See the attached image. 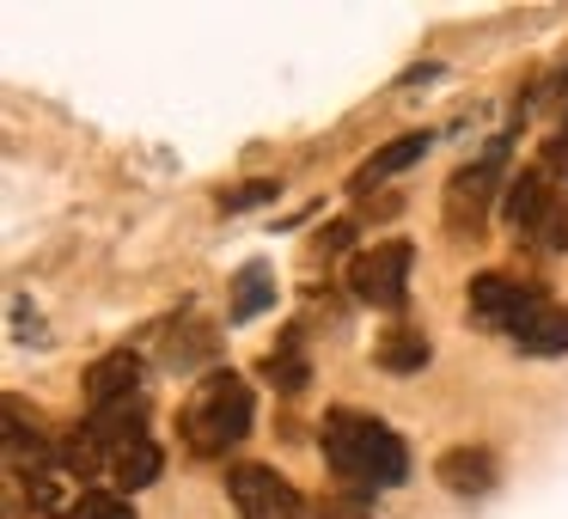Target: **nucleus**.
I'll list each match as a JSON object with an SVG mask.
<instances>
[{
    "mask_svg": "<svg viewBox=\"0 0 568 519\" xmlns=\"http://www.w3.org/2000/svg\"><path fill=\"white\" fill-rule=\"evenodd\" d=\"M318 519H367V513H361V495H355V501H324Z\"/></svg>",
    "mask_w": 568,
    "mask_h": 519,
    "instance_id": "6ab92c4d",
    "label": "nucleus"
},
{
    "mask_svg": "<svg viewBox=\"0 0 568 519\" xmlns=\"http://www.w3.org/2000/svg\"><path fill=\"white\" fill-rule=\"evenodd\" d=\"M270 299H275L270 269H263V263H245V269H239V282H233V324L257 318V312L270 306Z\"/></svg>",
    "mask_w": 568,
    "mask_h": 519,
    "instance_id": "ddd939ff",
    "label": "nucleus"
},
{
    "mask_svg": "<svg viewBox=\"0 0 568 519\" xmlns=\"http://www.w3.org/2000/svg\"><path fill=\"white\" fill-rule=\"evenodd\" d=\"M538 294H544V287L514 282V275L489 269V275H477V282H470V318L489 324V330H507V324H514V318H519V312H526Z\"/></svg>",
    "mask_w": 568,
    "mask_h": 519,
    "instance_id": "0eeeda50",
    "label": "nucleus"
},
{
    "mask_svg": "<svg viewBox=\"0 0 568 519\" xmlns=\"http://www.w3.org/2000/svg\"><path fill=\"white\" fill-rule=\"evenodd\" d=\"M507 135L489 141V153L470 165H458L453 184H446V226H453L458 238H483V226H489V202L495 190H507Z\"/></svg>",
    "mask_w": 568,
    "mask_h": 519,
    "instance_id": "20e7f679",
    "label": "nucleus"
},
{
    "mask_svg": "<svg viewBox=\"0 0 568 519\" xmlns=\"http://www.w3.org/2000/svg\"><path fill=\"white\" fill-rule=\"evenodd\" d=\"M251 416H257L251 385L239 379V373L221 367V373H209V379L190 391L184 416H178V434H184V446L196 458H226L251 434Z\"/></svg>",
    "mask_w": 568,
    "mask_h": 519,
    "instance_id": "f03ea898",
    "label": "nucleus"
},
{
    "mask_svg": "<svg viewBox=\"0 0 568 519\" xmlns=\"http://www.w3.org/2000/svg\"><path fill=\"white\" fill-rule=\"evenodd\" d=\"M379 367L385 373H422L428 367V336L422 330H392L379 343Z\"/></svg>",
    "mask_w": 568,
    "mask_h": 519,
    "instance_id": "4468645a",
    "label": "nucleus"
},
{
    "mask_svg": "<svg viewBox=\"0 0 568 519\" xmlns=\"http://www.w3.org/2000/svg\"><path fill=\"white\" fill-rule=\"evenodd\" d=\"M135 385H141V360L129 355V348H116V355L92 360V373H87L92 409H111V404H123V397H141Z\"/></svg>",
    "mask_w": 568,
    "mask_h": 519,
    "instance_id": "9d476101",
    "label": "nucleus"
},
{
    "mask_svg": "<svg viewBox=\"0 0 568 519\" xmlns=\"http://www.w3.org/2000/svg\"><path fill=\"white\" fill-rule=\"evenodd\" d=\"M318 446L348 495H379L409 477V446L397 440V428H385L379 416H361V409H324Z\"/></svg>",
    "mask_w": 568,
    "mask_h": 519,
    "instance_id": "f257e3e1",
    "label": "nucleus"
},
{
    "mask_svg": "<svg viewBox=\"0 0 568 519\" xmlns=\"http://www.w3.org/2000/svg\"><path fill=\"white\" fill-rule=\"evenodd\" d=\"M538 165H544L550 177H562V184H568V116L550 129V141H544V160H538Z\"/></svg>",
    "mask_w": 568,
    "mask_h": 519,
    "instance_id": "f3484780",
    "label": "nucleus"
},
{
    "mask_svg": "<svg viewBox=\"0 0 568 519\" xmlns=\"http://www.w3.org/2000/svg\"><path fill=\"white\" fill-rule=\"evenodd\" d=\"M257 202H275V184H270V177H251L245 190H226L221 208H226V214H239V208H257Z\"/></svg>",
    "mask_w": 568,
    "mask_h": 519,
    "instance_id": "a211bd4d",
    "label": "nucleus"
},
{
    "mask_svg": "<svg viewBox=\"0 0 568 519\" xmlns=\"http://www.w3.org/2000/svg\"><path fill=\"white\" fill-rule=\"evenodd\" d=\"M434 477L453 495H489L495 489V452L489 446H453V452H440Z\"/></svg>",
    "mask_w": 568,
    "mask_h": 519,
    "instance_id": "1a4fd4ad",
    "label": "nucleus"
},
{
    "mask_svg": "<svg viewBox=\"0 0 568 519\" xmlns=\"http://www.w3.org/2000/svg\"><path fill=\"white\" fill-rule=\"evenodd\" d=\"M501 221L514 226V238L544 251H568V202L556 190V177L544 165H519L507 177V196H501Z\"/></svg>",
    "mask_w": 568,
    "mask_h": 519,
    "instance_id": "7ed1b4c3",
    "label": "nucleus"
},
{
    "mask_svg": "<svg viewBox=\"0 0 568 519\" xmlns=\"http://www.w3.org/2000/svg\"><path fill=\"white\" fill-rule=\"evenodd\" d=\"M263 373H270L282 391H300V385L312 379L306 355H300V336H282V348H270V355H263Z\"/></svg>",
    "mask_w": 568,
    "mask_h": 519,
    "instance_id": "2eb2a0df",
    "label": "nucleus"
},
{
    "mask_svg": "<svg viewBox=\"0 0 568 519\" xmlns=\"http://www.w3.org/2000/svg\"><path fill=\"white\" fill-rule=\"evenodd\" d=\"M348 233H355V226H348V221H336V226H324V238H318V245H324V251H343V245H348Z\"/></svg>",
    "mask_w": 568,
    "mask_h": 519,
    "instance_id": "aec40b11",
    "label": "nucleus"
},
{
    "mask_svg": "<svg viewBox=\"0 0 568 519\" xmlns=\"http://www.w3.org/2000/svg\"><path fill=\"white\" fill-rule=\"evenodd\" d=\"M226 495H233L239 519H318V507L282 482L270 465H233L226 470Z\"/></svg>",
    "mask_w": 568,
    "mask_h": 519,
    "instance_id": "423d86ee",
    "label": "nucleus"
},
{
    "mask_svg": "<svg viewBox=\"0 0 568 519\" xmlns=\"http://www.w3.org/2000/svg\"><path fill=\"white\" fill-rule=\"evenodd\" d=\"M409 263H416V245L409 238H385V245L361 251L348 263V287L355 299H367L373 312H397L409 299Z\"/></svg>",
    "mask_w": 568,
    "mask_h": 519,
    "instance_id": "39448f33",
    "label": "nucleus"
},
{
    "mask_svg": "<svg viewBox=\"0 0 568 519\" xmlns=\"http://www.w3.org/2000/svg\"><path fill=\"white\" fill-rule=\"evenodd\" d=\"M68 519H135V507H129L123 495H80V501L68 507Z\"/></svg>",
    "mask_w": 568,
    "mask_h": 519,
    "instance_id": "dca6fc26",
    "label": "nucleus"
},
{
    "mask_svg": "<svg viewBox=\"0 0 568 519\" xmlns=\"http://www.w3.org/2000/svg\"><path fill=\"white\" fill-rule=\"evenodd\" d=\"M428 153V135H404V141H385L379 153H373L367 165L355 172V190H373V184H385V177H397V172H409V165Z\"/></svg>",
    "mask_w": 568,
    "mask_h": 519,
    "instance_id": "9b49d317",
    "label": "nucleus"
},
{
    "mask_svg": "<svg viewBox=\"0 0 568 519\" xmlns=\"http://www.w3.org/2000/svg\"><path fill=\"white\" fill-rule=\"evenodd\" d=\"M160 465H165L160 446H153V440H135V446H123V452L111 458V482H116L123 495H129V489H148V482L160 477Z\"/></svg>",
    "mask_w": 568,
    "mask_h": 519,
    "instance_id": "f8f14e48",
    "label": "nucleus"
},
{
    "mask_svg": "<svg viewBox=\"0 0 568 519\" xmlns=\"http://www.w3.org/2000/svg\"><path fill=\"white\" fill-rule=\"evenodd\" d=\"M507 336H514V348H526V355H568V306H556L550 294H538L514 324H507Z\"/></svg>",
    "mask_w": 568,
    "mask_h": 519,
    "instance_id": "6e6552de",
    "label": "nucleus"
}]
</instances>
